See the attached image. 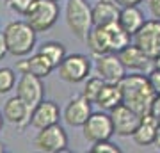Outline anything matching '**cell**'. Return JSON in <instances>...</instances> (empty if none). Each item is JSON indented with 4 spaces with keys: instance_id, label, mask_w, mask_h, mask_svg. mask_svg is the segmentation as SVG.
I'll return each mask as SVG.
<instances>
[{
    "instance_id": "1",
    "label": "cell",
    "mask_w": 160,
    "mask_h": 153,
    "mask_svg": "<svg viewBox=\"0 0 160 153\" xmlns=\"http://www.w3.org/2000/svg\"><path fill=\"white\" fill-rule=\"evenodd\" d=\"M118 85L121 91V103H125L126 107H130L139 116H144L149 112L151 103H153L157 94L151 89L146 75H142L141 71L125 75L118 82Z\"/></svg>"
},
{
    "instance_id": "2",
    "label": "cell",
    "mask_w": 160,
    "mask_h": 153,
    "mask_svg": "<svg viewBox=\"0 0 160 153\" xmlns=\"http://www.w3.org/2000/svg\"><path fill=\"white\" fill-rule=\"evenodd\" d=\"M2 36L6 41L7 54L14 57L29 55L36 46V30L27 22H22V20L7 23Z\"/></svg>"
},
{
    "instance_id": "3",
    "label": "cell",
    "mask_w": 160,
    "mask_h": 153,
    "mask_svg": "<svg viewBox=\"0 0 160 153\" xmlns=\"http://www.w3.org/2000/svg\"><path fill=\"white\" fill-rule=\"evenodd\" d=\"M66 25L75 38H78L82 41L86 39L87 32L92 27L91 7L87 6L86 0H68V4H66Z\"/></svg>"
},
{
    "instance_id": "4",
    "label": "cell",
    "mask_w": 160,
    "mask_h": 153,
    "mask_svg": "<svg viewBox=\"0 0 160 153\" xmlns=\"http://www.w3.org/2000/svg\"><path fill=\"white\" fill-rule=\"evenodd\" d=\"M27 23L38 32L50 30L59 20V4L53 0H36L25 13Z\"/></svg>"
},
{
    "instance_id": "5",
    "label": "cell",
    "mask_w": 160,
    "mask_h": 153,
    "mask_svg": "<svg viewBox=\"0 0 160 153\" xmlns=\"http://www.w3.org/2000/svg\"><path fill=\"white\" fill-rule=\"evenodd\" d=\"M34 144L39 151L45 153L66 151L68 150V134L59 123H55V125L39 128V132L34 139Z\"/></svg>"
},
{
    "instance_id": "6",
    "label": "cell",
    "mask_w": 160,
    "mask_h": 153,
    "mask_svg": "<svg viewBox=\"0 0 160 153\" xmlns=\"http://www.w3.org/2000/svg\"><path fill=\"white\" fill-rule=\"evenodd\" d=\"M133 38V45L139 46L148 57L153 59L157 54H160V20H144L142 27L139 28Z\"/></svg>"
},
{
    "instance_id": "7",
    "label": "cell",
    "mask_w": 160,
    "mask_h": 153,
    "mask_svg": "<svg viewBox=\"0 0 160 153\" xmlns=\"http://www.w3.org/2000/svg\"><path fill=\"white\" fill-rule=\"evenodd\" d=\"M57 68L62 80H66L69 84H78L87 79V75L91 71V63H89L87 55L71 54V55H64V59L59 63Z\"/></svg>"
},
{
    "instance_id": "8",
    "label": "cell",
    "mask_w": 160,
    "mask_h": 153,
    "mask_svg": "<svg viewBox=\"0 0 160 153\" xmlns=\"http://www.w3.org/2000/svg\"><path fill=\"white\" fill-rule=\"evenodd\" d=\"M110 121H112V130H114L116 135L119 137H132L133 130L137 128L139 121H141V116L137 112H133L130 107H126L125 103H119L116 105L114 109L109 110Z\"/></svg>"
},
{
    "instance_id": "9",
    "label": "cell",
    "mask_w": 160,
    "mask_h": 153,
    "mask_svg": "<svg viewBox=\"0 0 160 153\" xmlns=\"http://www.w3.org/2000/svg\"><path fill=\"white\" fill-rule=\"evenodd\" d=\"M82 128H84V137L91 142L105 141L114 135L112 121L107 112H91L89 118L84 121Z\"/></svg>"
},
{
    "instance_id": "10",
    "label": "cell",
    "mask_w": 160,
    "mask_h": 153,
    "mask_svg": "<svg viewBox=\"0 0 160 153\" xmlns=\"http://www.w3.org/2000/svg\"><path fill=\"white\" fill-rule=\"evenodd\" d=\"M96 73L103 82H107V84H118L126 75V68L119 61L118 54L107 52V54L96 55Z\"/></svg>"
},
{
    "instance_id": "11",
    "label": "cell",
    "mask_w": 160,
    "mask_h": 153,
    "mask_svg": "<svg viewBox=\"0 0 160 153\" xmlns=\"http://www.w3.org/2000/svg\"><path fill=\"white\" fill-rule=\"evenodd\" d=\"M14 85H16V96L22 98L30 109L34 107V105H38L43 100V96H45L43 79L34 77V75H30V73H23Z\"/></svg>"
},
{
    "instance_id": "12",
    "label": "cell",
    "mask_w": 160,
    "mask_h": 153,
    "mask_svg": "<svg viewBox=\"0 0 160 153\" xmlns=\"http://www.w3.org/2000/svg\"><path fill=\"white\" fill-rule=\"evenodd\" d=\"M118 57L123 63L126 69L132 71H141V73H148L153 68V59L148 57L139 46L135 45H126L123 50L118 52Z\"/></svg>"
},
{
    "instance_id": "13",
    "label": "cell",
    "mask_w": 160,
    "mask_h": 153,
    "mask_svg": "<svg viewBox=\"0 0 160 153\" xmlns=\"http://www.w3.org/2000/svg\"><path fill=\"white\" fill-rule=\"evenodd\" d=\"M59 118H61V109H59L57 103L50 102V100H41L38 105L32 107L30 125L39 130V128H45V126L59 123Z\"/></svg>"
},
{
    "instance_id": "14",
    "label": "cell",
    "mask_w": 160,
    "mask_h": 153,
    "mask_svg": "<svg viewBox=\"0 0 160 153\" xmlns=\"http://www.w3.org/2000/svg\"><path fill=\"white\" fill-rule=\"evenodd\" d=\"M30 112L32 109L23 102L22 98L11 96L4 103V119H7L11 125H16L18 128H25L30 125Z\"/></svg>"
},
{
    "instance_id": "15",
    "label": "cell",
    "mask_w": 160,
    "mask_h": 153,
    "mask_svg": "<svg viewBox=\"0 0 160 153\" xmlns=\"http://www.w3.org/2000/svg\"><path fill=\"white\" fill-rule=\"evenodd\" d=\"M91 112H92L91 103L87 102L82 94L80 96H73L68 102L66 109H64V121L69 126H82Z\"/></svg>"
},
{
    "instance_id": "16",
    "label": "cell",
    "mask_w": 160,
    "mask_h": 153,
    "mask_svg": "<svg viewBox=\"0 0 160 153\" xmlns=\"http://www.w3.org/2000/svg\"><path fill=\"white\" fill-rule=\"evenodd\" d=\"M121 7L116 4L114 0H100L94 7H91V18L92 25L96 27H107L110 23L118 22Z\"/></svg>"
},
{
    "instance_id": "17",
    "label": "cell",
    "mask_w": 160,
    "mask_h": 153,
    "mask_svg": "<svg viewBox=\"0 0 160 153\" xmlns=\"http://www.w3.org/2000/svg\"><path fill=\"white\" fill-rule=\"evenodd\" d=\"M158 123H157V119L151 116V114H144L141 116V121H139L137 128L133 130L132 137H133V141L141 144V146H149V144H153L155 142V137H157V132H158Z\"/></svg>"
},
{
    "instance_id": "18",
    "label": "cell",
    "mask_w": 160,
    "mask_h": 153,
    "mask_svg": "<svg viewBox=\"0 0 160 153\" xmlns=\"http://www.w3.org/2000/svg\"><path fill=\"white\" fill-rule=\"evenodd\" d=\"M144 23V14L137 6H126L119 9L118 16V25H119L126 34L133 36Z\"/></svg>"
},
{
    "instance_id": "19",
    "label": "cell",
    "mask_w": 160,
    "mask_h": 153,
    "mask_svg": "<svg viewBox=\"0 0 160 153\" xmlns=\"http://www.w3.org/2000/svg\"><path fill=\"white\" fill-rule=\"evenodd\" d=\"M84 41H87V46H89V50H91L94 55H102V54L110 52L109 36H107L105 27H96V25H92Z\"/></svg>"
},
{
    "instance_id": "20",
    "label": "cell",
    "mask_w": 160,
    "mask_h": 153,
    "mask_svg": "<svg viewBox=\"0 0 160 153\" xmlns=\"http://www.w3.org/2000/svg\"><path fill=\"white\" fill-rule=\"evenodd\" d=\"M100 109L103 110H110L114 109L116 105L121 103V91H119V85L118 84H105L102 85V89L98 93V98L94 102Z\"/></svg>"
},
{
    "instance_id": "21",
    "label": "cell",
    "mask_w": 160,
    "mask_h": 153,
    "mask_svg": "<svg viewBox=\"0 0 160 153\" xmlns=\"http://www.w3.org/2000/svg\"><path fill=\"white\" fill-rule=\"evenodd\" d=\"M25 69H27V73L34 75V77L46 79V77L53 71V66H52V63L43 55V54L38 52L34 55H30L29 59H25Z\"/></svg>"
},
{
    "instance_id": "22",
    "label": "cell",
    "mask_w": 160,
    "mask_h": 153,
    "mask_svg": "<svg viewBox=\"0 0 160 153\" xmlns=\"http://www.w3.org/2000/svg\"><path fill=\"white\" fill-rule=\"evenodd\" d=\"M105 30H107V36H109L110 52L118 54V52L123 50L126 45H130L132 36H130V34H126L125 30H123V28L118 25V22H116V23H110V25H107V27H105Z\"/></svg>"
},
{
    "instance_id": "23",
    "label": "cell",
    "mask_w": 160,
    "mask_h": 153,
    "mask_svg": "<svg viewBox=\"0 0 160 153\" xmlns=\"http://www.w3.org/2000/svg\"><path fill=\"white\" fill-rule=\"evenodd\" d=\"M39 54H43L50 61L53 68H57L59 63L66 55V46L62 43H59V41H46V43H43L39 46Z\"/></svg>"
},
{
    "instance_id": "24",
    "label": "cell",
    "mask_w": 160,
    "mask_h": 153,
    "mask_svg": "<svg viewBox=\"0 0 160 153\" xmlns=\"http://www.w3.org/2000/svg\"><path fill=\"white\" fill-rule=\"evenodd\" d=\"M105 84L100 77H91V79H86V85H84V91H82V96L86 98L87 102L94 103L98 98V93H100V89H102V85Z\"/></svg>"
},
{
    "instance_id": "25",
    "label": "cell",
    "mask_w": 160,
    "mask_h": 153,
    "mask_svg": "<svg viewBox=\"0 0 160 153\" xmlns=\"http://www.w3.org/2000/svg\"><path fill=\"white\" fill-rule=\"evenodd\" d=\"M16 84V73L11 68H0V94H6L14 89Z\"/></svg>"
},
{
    "instance_id": "26",
    "label": "cell",
    "mask_w": 160,
    "mask_h": 153,
    "mask_svg": "<svg viewBox=\"0 0 160 153\" xmlns=\"http://www.w3.org/2000/svg\"><path fill=\"white\" fill-rule=\"evenodd\" d=\"M91 153H121V148L110 142V139H105V141L92 142Z\"/></svg>"
},
{
    "instance_id": "27",
    "label": "cell",
    "mask_w": 160,
    "mask_h": 153,
    "mask_svg": "<svg viewBox=\"0 0 160 153\" xmlns=\"http://www.w3.org/2000/svg\"><path fill=\"white\" fill-rule=\"evenodd\" d=\"M36 0H7V7L11 9V11L18 13V14H23L25 16V13L30 9V6L34 4Z\"/></svg>"
},
{
    "instance_id": "28",
    "label": "cell",
    "mask_w": 160,
    "mask_h": 153,
    "mask_svg": "<svg viewBox=\"0 0 160 153\" xmlns=\"http://www.w3.org/2000/svg\"><path fill=\"white\" fill-rule=\"evenodd\" d=\"M146 77H148V82H149V85H151L153 93L155 94H160V69L151 68Z\"/></svg>"
},
{
    "instance_id": "29",
    "label": "cell",
    "mask_w": 160,
    "mask_h": 153,
    "mask_svg": "<svg viewBox=\"0 0 160 153\" xmlns=\"http://www.w3.org/2000/svg\"><path fill=\"white\" fill-rule=\"evenodd\" d=\"M149 114L157 119V123H158V126H160V94L155 96L153 103H151V109H149Z\"/></svg>"
},
{
    "instance_id": "30",
    "label": "cell",
    "mask_w": 160,
    "mask_h": 153,
    "mask_svg": "<svg viewBox=\"0 0 160 153\" xmlns=\"http://www.w3.org/2000/svg\"><path fill=\"white\" fill-rule=\"evenodd\" d=\"M149 11L155 18L160 20V0H149Z\"/></svg>"
},
{
    "instance_id": "31",
    "label": "cell",
    "mask_w": 160,
    "mask_h": 153,
    "mask_svg": "<svg viewBox=\"0 0 160 153\" xmlns=\"http://www.w3.org/2000/svg\"><path fill=\"white\" fill-rule=\"evenodd\" d=\"M119 7H126V6H139L142 0H114Z\"/></svg>"
},
{
    "instance_id": "32",
    "label": "cell",
    "mask_w": 160,
    "mask_h": 153,
    "mask_svg": "<svg viewBox=\"0 0 160 153\" xmlns=\"http://www.w3.org/2000/svg\"><path fill=\"white\" fill-rule=\"evenodd\" d=\"M7 55V46H6V41H4V36L0 34V59H4Z\"/></svg>"
},
{
    "instance_id": "33",
    "label": "cell",
    "mask_w": 160,
    "mask_h": 153,
    "mask_svg": "<svg viewBox=\"0 0 160 153\" xmlns=\"http://www.w3.org/2000/svg\"><path fill=\"white\" fill-rule=\"evenodd\" d=\"M153 68L160 69V54H157V55L153 57Z\"/></svg>"
},
{
    "instance_id": "34",
    "label": "cell",
    "mask_w": 160,
    "mask_h": 153,
    "mask_svg": "<svg viewBox=\"0 0 160 153\" xmlns=\"http://www.w3.org/2000/svg\"><path fill=\"white\" fill-rule=\"evenodd\" d=\"M153 144H157V146H158V150H160V128H158V132H157V137H155Z\"/></svg>"
},
{
    "instance_id": "35",
    "label": "cell",
    "mask_w": 160,
    "mask_h": 153,
    "mask_svg": "<svg viewBox=\"0 0 160 153\" xmlns=\"http://www.w3.org/2000/svg\"><path fill=\"white\" fill-rule=\"evenodd\" d=\"M4 121H6V119H4V114L0 112V130H2V126H4Z\"/></svg>"
},
{
    "instance_id": "36",
    "label": "cell",
    "mask_w": 160,
    "mask_h": 153,
    "mask_svg": "<svg viewBox=\"0 0 160 153\" xmlns=\"http://www.w3.org/2000/svg\"><path fill=\"white\" fill-rule=\"evenodd\" d=\"M0 153H6V148H4V144L0 142Z\"/></svg>"
},
{
    "instance_id": "37",
    "label": "cell",
    "mask_w": 160,
    "mask_h": 153,
    "mask_svg": "<svg viewBox=\"0 0 160 153\" xmlns=\"http://www.w3.org/2000/svg\"><path fill=\"white\" fill-rule=\"evenodd\" d=\"M53 2H59V0H53Z\"/></svg>"
}]
</instances>
